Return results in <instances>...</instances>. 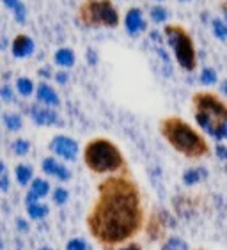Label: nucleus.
Listing matches in <instances>:
<instances>
[{
  "label": "nucleus",
  "mask_w": 227,
  "mask_h": 250,
  "mask_svg": "<svg viewBox=\"0 0 227 250\" xmlns=\"http://www.w3.org/2000/svg\"><path fill=\"white\" fill-rule=\"evenodd\" d=\"M142 222L137 188L123 178L106 179L100 187V201L89 217L91 232L103 243H121L133 236Z\"/></svg>",
  "instance_id": "nucleus-1"
},
{
  "label": "nucleus",
  "mask_w": 227,
  "mask_h": 250,
  "mask_svg": "<svg viewBox=\"0 0 227 250\" xmlns=\"http://www.w3.org/2000/svg\"><path fill=\"white\" fill-rule=\"evenodd\" d=\"M195 103V121L213 139H227V106L211 94H197Z\"/></svg>",
  "instance_id": "nucleus-2"
},
{
  "label": "nucleus",
  "mask_w": 227,
  "mask_h": 250,
  "mask_svg": "<svg viewBox=\"0 0 227 250\" xmlns=\"http://www.w3.org/2000/svg\"><path fill=\"white\" fill-rule=\"evenodd\" d=\"M162 133L172 147L186 156H203L208 151V146L204 139L192 126L178 117H169L162 125Z\"/></svg>",
  "instance_id": "nucleus-3"
},
{
  "label": "nucleus",
  "mask_w": 227,
  "mask_h": 250,
  "mask_svg": "<svg viewBox=\"0 0 227 250\" xmlns=\"http://www.w3.org/2000/svg\"><path fill=\"white\" fill-rule=\"evenodd\" d=\"M83 160L91 170L98 174L116 172L123 167V154L110 140L96 139L89 142L83 151Z\"/></svg>",
  "instance_id": "nucleus-4"
},
{
  "label": "nucleus",
  "mask_w": 227,
  "mask_h": 250,
  "mask_svg": "<svg viewBox=\"0 0 227 250\" xmlns=\"http://www.w3.org/2000/svg\"><path fill=\"white\" fill-rule=\"evenodd\" d=\"M165 38H167V43L172 50H174L176 61L179 62V66L186 69V71H192L195 69V64H197V59H195V48H193V43L190 36L185 32L181 27H167L165 29Z\"/></svg>",
  "instance_id": "nucleus-5"
},
{
  "label": "nucleus",
  "mask_w": 227,
  "mask_h": 250,
  "mask_svg": "<svg viewBox=\"0 0 227 250\" xmlns=\"http://www.w3.org/2000/svg\"><path fill=\"white\" fill-rule=\"evenodd\" d=\"M82 21L87 25H103V27H117L119 15L114 9L110 0H91L85 2L80 9Z\"/></svg>",
  "instance_id": "nucleus-6"
},
{
  "label": "nucleus",
  "mask_w": 227,
  "mask_h": 250,
  "mask_svg": "<svg viewBox=\"0 0 227 250\" xmlns=\"http://www.w3.org/2000/svg\"><path fill=\"white\" fill-rule=\"evenodd\" d=\"M52 151L64 160H75L78 154V144L69 137H55L50 144Z\"/></svg>",
  "instance_id": "nucleus-7"
},
{
  "label": "nucleus",
  "mask_w": 227,
  "mask_h": 250,
  "mask_svg": "<svg viewBox=\"0 0 227 250\" xmlns=\"http://www.w3.org/2000/svg\"><path fill=\"white\" fill-rule=\"evenodd\" d=\"M124 29L131 36H137L139 32L145 29V21L144 16H142V11L137 9V7H131L124 16Z\"/></svg>",
  "instance_id": "nucleus-8"
},
{
  "label": "nucleus",
  "mask_w": 227,
  "mask_h": 250,
  "mask_svg": "<svg viewBox=\"0 0 227 250\" xmlns=\"http://www.w3.org/2000/svg\"><path fill=\"white\" fill-rule=\"evenodd\" d=\"M43 170L46 174H50V176H53V178L61 179V181H68L69 178H71V172H69L68 168L64 167L62 164H59L57 160L53 158H46L43 162Z\"/></svg>",
  "instance_id": "nucleus-9"
},
{
  "label": "nucleus",
  "mask_w": 227,
  "mask_h": 250,
  "mask_svg": "<svg viewBox=\"0 0 227 250\" xmlns=\"http://www.w3.org/2000/svg\"><path fill=\"white\" fill-rule=\"evenodd\" d=\"M34 48V44L30 41L27 36H18L15 39V43H13V52H15L16 57H25V55H29Z\"/></svg>",
  "instance_id": "nucleus-10"
},
{
  "label": "nucleus",
  "mask_w": 227,
  "mask_h": 250,
  "mask_svg": "<svg viewBox=\"0 0 227 250\" xmlns=\"http://www.w3.org/2000/svg\"><path fill=\"white\" fill-rule=\"evenodd\" d=\"M38 100L43 101L44 105H52V106L59 105V98L55 94V91L50 85H44V83L38 87Z\"/></svg>",
  "instance_id": "nucleus-11"
},
{
  "label": "nucleus",
  "mask_w": 227,
  "mask_h": 250,
  "mask_svg": "<svg viewBox=\"0 0 227 250\" xmlns=\"http://www.w3.org/2000/svg\"><path fill=\"white\" fill-rule=\"evenodd\" d=\"M32 116H34L38 125H53L57 121V116L52 110H48V108H36L32 112Z\"/></svg>",
  "instance_id": "nucleus-12"
},
{
  "label": "nucleus",
  "mask_w": 227,
  "mask_h": 250,
  "mask_svg": "<svg viewBox=\"0 0 227 250\" xmlns=\"http://www.w3.org/2000/svg\"><path fill=\"white\" fill-rule=\"evenodd\" d=\"M206 170L204 168H190V170H186V172L183 174V181L185 185H195L199 183L201 179L206 178Z\"/></svg>",
  "instance_id": "nucleus-13"
},
{
  "label": "nucleus",
  "mask_w": 227,
  "mask_h": 250,
  "mask_svg": "<svg viewBox=\"0 0 227 250\" xmlns=\"http://www.w3.org/2000/svg\"><path fill=\"white\" fill-rule=\"evenodd\" d=\"M55 62H57L59 66H64V67L73 66V62H75V53L68 48L59 50V52L55 53Z\"/></svg>",
  "instance_id": "nucleus-14"
},
{
  "label": "nucleus",
  "mask_w": 227,
  "mask_h": 250,
  "mask_svg": "<svg viewBox=\"0 0 227 250\" xmlns=\"http://www.w3.org/2000/svg\"><path fill=\"white\" fill-rule=\"evenodd\" d=\"M211 29H213V34H215V38L220 39V41H226V39H227V23L224 21L222 18L213 20Z\"/></svg>",
  "instance_id": "nucleus-15"
},
{
  "label": "nucleus",
  "mask_w": 227,
  "mask_h": 250,
  "mask_svg": "<svg viewBox=\"0 0 227 250\" xmlns=\"http://www.w3.org/2000/svg\"><path fill=\"white\" fill-rule=\"evenodd\" d=\"M149 15L155 23H164V21H167V18H169V11L165 9L164 5H153L149 11Z\"/></svg>",
  "instance_id": "nucleus-16"
},
{
  "label": "nucleus",
  "mask_w": 227,
  "mask_h": 250,
  "mask_svg": "<svg viewBox=\"0 0 227 250\" xmlns=\"http://www.w3.org/2000/svg\"><path fill=\"white\" fill-rule=\"evenodd\" d=\"M30 192L34 193L38 199H41L50 192V185L46 183L44 179H34V181H32V188H30Z\"/></svg>",
  "instance_id": "nucleus-17"
},
{
  "label": "nucleus",
  "mask_w": 227,
  "mask_h": 250,
  "mask_svg": "<svg viewBox=\"0 0 227 250\" xmlns=\"http://www.w3.org/2000/svg\"><path fill=\"white\" fill-rule=\"evenodd\" d=\"M16 179H18L20 185H27L32 179V168L29 165H20L16 168Z\"/></svg>",
  "instance_id": "nucleus-18"
},
{
  "label": "nucleus",
  "mask_w": 227,
  "mask_h": 250,
  "mask_svg": "<svg viewBox=\"0 0 227 250\" xmlns=\"http://www.w3.org/2000/svg\"><path fill=\"white\" fill-rule=\"evenodd\" d=\"M27 211H29L30 218H43L46 213H48V208L44 204H39V202H34V204H27Z\"/></svg>",
  "instance_id": "nucleus-19"
},
{
  "label": "nucleus",
  "mask_w": 227,
  "mask_h": 250,
  "mask_svg": "<svg viewBox=\"0 0 227 250\" xmlns=\"http://www.w3.org/2000/svg\"><path fill=\"white\" fill-rule=\"evenodd\" d=\"M201 82H203L204 85H213V83L217 82V73H215V69L204 67L203 71H201Z\"/></svg>",
  "instance_id": "nucleus-20"
},
{
  "label": "nucleus",
  "mask_w": 227,
  "mask_h": 250,
  "mask_svg": "<svg viewBox=\"0 0 227 250\" xmlns=\"http://www.w3.org/2000/svg\"><path fill=\"white\" fill-rule=\"evenodd\" d=\"M32 89H34V85H32V82L30 80H27V78H21V80H18V91L23 94V96H29L30 92H32Z\"/></svg>",
  "instance_id": "nucleus-21"
},
{
  "label": "nucleus",
  "mask_w": 227,
  "mask_h": 250,
  "mask_svg": "<svg viewBox=\"0 0 227 250\" xmlns=\"http://www.w3.org/2000/svg\"><path fill=\"white\" fill-rule=\"evenodd\" d=\"M66 250H89L87 243L83 240H71L66 247Z\"/></svg>",
  "instance_id": "nucleus-22"
},
{
  "label": "nucleus",
  "mask_w": 227,
  "mask_h": 250,
  "mask_svg": "<svg viewBox=\"0 0 227 250\" xmlns=\"http://www.w3.org/2000/svg\"><path fill=\"white\" fill-rule=\"evenodd\" d=\"M53 201L57 202V204H64V202L68 201V192H66L64 188H57V190L53 192Z\"/></svg>",
  "instance_id": "nucleus-23"
},
{
  "label": "nucleus",
  "mask_w": 227,
  "mask_h": 250,
  "mask_svg": "<svg viewBox=\"0 0 227 250\" xmlns=\"http://www.w3.org/2000/svg\"><path fill=\"white\" fill-rule=\"evenodd\" d=\"M5 125L9 130H18L20 126H21V121H20L18 116H7L5 117Z\"/></svg>",
  "instance_id": "nucleus-24"
},
{
  "label": "nucleus",
  "mask_w": 227,
  "mask_h": 250,
  "mask_svg": "<svg viewBox=\"0 0 227 250\" xmlns=\"http://www.w3.org/2000/svg\"><path fill=\"white\" fill-rule=\"evenodd\" d=\"M167 245L174 247V249H178V250H186V249H188V247H186V243H185V241H181L179 238H170V240L167 241Z\"/></svg>",
  "instance_id": "nucleus-25"
},
{
  "label": "nucleus",
  "mask_w": 227,
  "mask_h": 250,
  "mask_svg": "<svg viewBox=\"0 0 227 250\" xmlns=\"http://www.w3.org/2000/svg\"><path fill=\"white\" fill-rule=\"evenodd\" d=\"M15 151L20 154H25L29 151V144H27L25 140H18V142H15Z\"/></svg>",
  "instance_id": "nucleus-26"
},
{
  "label": "nucleus",
  "mask_w": 227,
  "mask_h": 250,
  "mask_svg": "<svg viewBox=\"0 0 227 250\" xmlns=\"http://www.w3.org/2000/svg\"><path fill=\"white\" fill-rule=\"evenodd\" d=\"M217 156L222 160H227V147L226 146H217Z\"/></svg>",
  "instance_id": "nucleus-27"
},
{
  "label": "nucleus",
  "mask_w": 227,
  "mask_h": 250,
  "mask_svg": "<svg viewBox=\"0 0 227 250\" xmlns=\"http://www.w3.org/2000/svg\"><path fill=\"white\" fill-rule=\"evenodd\" d=\"M121 250H140L139 245H128V247H123Z\"/></svg>",
  "instance_id": "nucleus-28"
},
{
  "label": "nucleus",
  "mask_w": 227,
  "mask_h": 250,
  "mask_svg": "<svg viewBox=\"0 0 227 250\" xmlns=\"http://www.w3.org/2000/svg\"><path fill=\"white\" fill-rule=\"evenodd\" d=\"M57 78H59V82H66V75H64V73L57 75Z\"/></svg>",
  "instance_id": "nucleus-29"
},
{
  "label": "nucleus",
  "mask_w": 227,
  "mask_h": 250,
  "mask_svg": "<svg viewBox=\"0 0 227 250\" xmlns=\"http://www.w3.org/2000/svg\"><path fill=\"white\" fill-rule=\"evenodd\" d=\"M222 92H224V94H227V82L222 83Z\"/></svg>",
  "instance_id": "nucleus-30"
},
{
  "label": "nucleus",
  "mask_w": 227,
  "mask_h": 250,
  "mask_svg": "<svg viewBox=\"0 0 227 250\" xmlns=\"http://www.w3.org/2000/svg\"><path fill=\"white\" fill-rule=\"evenodd\" d=\"M162 250H178V249H174V247H169V245H165Z\"/></svg>",
  "instance_id": "nucleus-31"
},
{
  "label": "nucleus",
  "mask_w": 227,
  "mask_h": 250,
  "mask_svg": "<svg viewBox=\"0 0 227 250\" xmlns=\"http://www.w3.org/2000/svg\"><path fill=\"white\" fill-rule=\"evenodd\" d=\"M224 9V16H226V20H227V7H222Z\"/></svg>",
  "instance_id": "nucleus-32"
},
{
  "label": "nucleus",
  "mask_w": 227,
  "mask_h": 250,
  "mask_svg": "<svg viewBox=\"0 0 227 250\" xmlns=\"http://www.w3.org/2000/svg\"><path fill=\"white\" fill-rule=\"evenodd\" d=\"M0 172H2V164H0Z\"/></svg>",
  "instance_id": "nucleus-33"
},
{
  "label": "nucleus",
  "mask_w": 227,
  "mask_h": 250,
  "mask_svg": "<svg viewBox=\"0 0 227 250\" xmlns=\"http://www.w3.org/2000/svg\"><path fill=\"white\" fill-rule=\"evenodd\" d=\"M155 2H164V0H155Z\"/></svg>",
  "instance_id": "nucleus-34"
},
{
  "label": "nucleus",
  "mask_w": 227,
  "mask_h": 250,
  "mask_svg": "<svg viewBox=\"0 0 227 250\" xmlns=\"http://www.w3.org/2000/svg\"><path fill=\"white\" fill-rule=\"evenodd\" d=\"M181 2H188V0H181Z\"/></svg>",
  "instance_id": "nucleus-35"
},
{
  "label": "nucleus",
  "mask_w": 227,
  "mask_h": 250,
  "mask_svg": "<svg viewBox=\"0 0 227 250\" xmlns=\"http://www.w3.org/2000/svg\"><path fill=\"white\" fill-rule=\"evenodd\" d=\"M41 250H50V249H41Z\"/></svg>",
  "instance_id": "nucleus-36"
},
{
  "label": "nucleus",
  "mask_w": 227,
  "mask_h": 250,
  "mask_svg": "<svg viewBox=\"0 0 227 250\" xmlns=\"http://www.w3.org/2000/svg\"><path fill=\"white\" fill-rule=\"evenodd\" d=\"M226 170H227V165H226Z\"/></svg>",
  "instance_id": "nucleus-37"
}]
</instances>
